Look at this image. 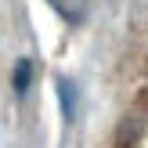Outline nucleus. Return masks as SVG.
<instances>
[{"instance_id": "f03ea898", "label": "nucleus", "mask_w": 148, "mask_h": 148, "mask_svg": "<svg viewBox=\"0 0 148 148\" xmlns=\"http://www.w3.org/2000/svg\"><path fill=\"white\" fill-rule=\"evenodd\" d=\"M29 76H33V62H29V58H22V62L14 65V76H11L14 94H25V90H29Z\"/></svg>"}, {"instance_id": "f257e3e1", "label": "nucleus", "mask_w": 148, "mask_h": 148, "mask_svg": "<svg viewBox=\"0 0 148 148\" xmlns=\"http://www.w3.org/2000/svg\"><path fill=\"white\" fill-rule=\"evenodd\" d=\"M47 4L54 7L65 22H83V14H87V0H47Z\"/></svg>"}]
</instances>
